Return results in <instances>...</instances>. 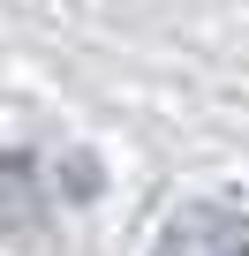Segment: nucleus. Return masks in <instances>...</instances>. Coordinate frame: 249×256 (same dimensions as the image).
<instances>
[{
    "instance_id": "nucleus-1",
    "label": "nucleus",
    "mask_w": 249,
    "mask_h": 256,
    "mask_svg": "<svg viewBox=\"0 0 249 256\" xmlns=\"http://www.w3.org/2000/svg\"><path fill=\"white\" fill-rule=\"evenodd\" d=\"M151 256H249V211L234 204H189L166 218Z\"/></svg>"
}]
</instances>
